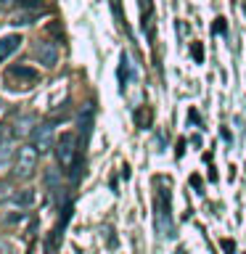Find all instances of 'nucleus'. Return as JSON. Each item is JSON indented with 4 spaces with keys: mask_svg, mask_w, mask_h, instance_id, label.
I'll use <instances>...</instances> for the list:
<instances>
[{
    "mask_svg": "<svg viewBox=\"0 0 246 254\" xmlns=\"http://www.w3.org/2000/svg\"><path fill=\"white\" fill-rule=\"evenodd\" d=\"M3 82L11 90H29V87H35L40 82V71L27 66V64H13V66H8L3 71Z\"/></svg>",
    "mask_w": 246,
    "mask_h": 254,
    "instance_id": "obj_3",
    "label": "nucleus"
},
{
    "mask_svg": "<svg viewBox=\"0 0 246 254\" xmlns=\"http://www.w3.org/2000/svg\"><path fill=\"white\" fill-rule=\"evenodd\" d=\"M222 249H225L228 254H233V252H236V244L230 241V238H222Z\"/></svg>",
    "mask_w": 246,
    "mask_h": 254,
    "instance_id": "obj_19",
    "label": "nucleus"
},
{
    "mask_svg": "<svg viewBox=\"0 0 246 254\" xmlns=\"http://www.w3.org/2000/svg\"><path fill=\"white\" fill-rule=\"evenodd\" d=\"M212 32H214V35H225V32H228V24H225V19H214V24H212Z\"/></svg>",
    "mask_w": 246,
    "mask_h": 254,
    "instance_id": "obj_15",
    "label": "nucleus"
},
{
    "mask_svg": "<svg viewBox=\"0 0 246 254\" xmlns=\"http://www.w3.org/2000/svg\"><path fill=\"white\" fill-rule=\"evenodd\" d=\"M32 146L37 148V154H48L53 148V127L51 125H37L32 130Z\"/></svg>",
    "mask_w": 246,
    "mask_h": 254,
    "instance_id": "obj_5",
    "label": "nucleus"
},
{
    "mask_svg": "<svg viewBox=\"0 0 246 254\" xmlns=\"http://www.w3.org/2000/svg\"><path fill=\"white\" fill-rule=\"evenodd\" d=\"M190 186H193V188H198V190H201V178H198V175H190Z\"/></svg>",
    "mask_w": 246,
    "mask_h": 254,
    "instance_id": "obj_20",
    "label": "nucleus"
},
{
    "mask_svg": "<svg viewBox=\"0 0 246 254\" xmlns=\"http://www.w3.org/2000/svg\"><path fill=\"white\" fill-rule=\"evenodd\" d=\"M32 19H35V13H21L13 19V24H32Z\"/></svg>",
    "mask_w": 246,
    "mask_h": 254,
    "instance_id": "obj_18",
    "label": "nucleus"
},
{
    "mask_svg": "<svg viewBox=\"0 0 246 254\" xmlns=\"http://www.w3.org/2000/svg\"><path fill=\"white\" fill-rule=\"evenodd\" d=\"M151 8H154V3H151V0H140V16H143V27H148Z\"/></svg>",
    "mask_w": 246,
    "mask_h": 254,
    "instance_id": "obj_13",
    "label": "nucleus"
},
{
    "mask_svg": "<svg viewBox=\"0 0 246 254\" xmlns=\"http://www.w3.org/2000/svg\"><path fill=\"white\" fill-rule=\"evenodd\" d=\"M154 225L156 233L162 238H172L175 236V222H172V193L170 188H159L156 198H154Z\"/></svg>",
    "mask_w": 246,
    "mask_h": 254,
    "instance_id": "obj_1",
    "label": "nucleus"
},
{
    "mask_svg": "<svg viewBox=\"0 0 246 254\" xmlns=\"http://www.w3.org/2000/svg\"><path fill=\"white\" fill-rule=\"evenodd\" d=\"M11 125H0V148H5L8 146V138L13 135V130H8Z\"/></svg>",
    "mask_w": 246,
    "mask_h": 254,
    "instance_id": "obj_14",
    "label": "nucleus"
},
{
    "mask_svg": "<svg viewBox=\"0 0 246 254\" xmlns=\"http://www.w3.org/2000/svg\"><path fill=\"white\" fill-rule=\"evenodd\" d=\"M8 156H11V151H8V146H5V148H0V164L8 162Z\"/></svg>",
    "mask_w": 246,
    "mask_h": 254,
    "instance_id": "obj_21",
    "label": "nucleus"
},
{
    "mask_svg": "<svg viewBox=\"0 0 246 254\" xmlns=\"http://www.w3.org/2000/svg\"><path fill=\"white\" fill-rule=\"evenodd\" d=\"M37 159H40V154H37V148L32 146H21L19 151H16V159H13V175L19 180H27V178H32V172H35V167H37Z\"/></svg>",
    "mask_w": 246,
    "mask_h": 254,
    "instance_id": "obj_4",
    "label": "nucleus"
},
{
    "mask_svg": "<svg viewBox=\"0 0 246 254\" xmlns=\"http://www.w3.org/2000/svg\"><path fill=\"white\" fill-rule=\"evenodd\" d=\"M32 125H35V117H32V114H24V117H19V119L13 122V135H27Z\"/></svg>",
    "mask_w": 246,
    "mask_h": 254,
    "instance_id": "obj_11",
    "label": "nucleus"
},
{
    "mask_svg": "<svg viewBox=\"0 0 246 254\" xmlns=\"http://www.w3.org/2000/svg\"><path fill=\"white\" fill-rule=\"evenodd\" d=\"M21 5H32V8H37V5H40V0H21Z\"/></svg>",
    "mask_w": 246,
    "mask_h": 254,
    "instance_id": "obj_22",
    "label": "nucleus"
},
{
    "mask_svg": "<svg viewBox=\"0 0 246 254\" xmlns=\"http://www.w3.org/2000/svg\"><path fill=\"white\" fill-rule=\"evenodd\" d=\"M190 53H193V59L201 64L204 61V48H201V43H193V48H190Z\"/></svg>",
    "mask_w": 246,
    "mask_h": 254,
    "instance_id": "obj_16",
    "label": "nucleus"
},
{
    "mask_svg": "<svg viewBox=\"0 0 246 254\" xmlns=\"http://www.w3.org/2000/svg\"><path fill=\"white\" fill-rule=\"evenodd\" d=\"M35 59L43 64V66H56V64H59V48L53 43H48V40H43V43H37V48H35Z\"/></svg>",
    "mask_w": 246,
    "mask_h": 254,
    "instance_id": "obj_6",
    "label": "nucleus"
},
{
    "mask_svg": "<svg viewBox=\"0 0 246 254\" xmlns=\"http://www.w3.org/2000/svg\"><path fill=\"white\" fill-rule=\"evenodd\" d=\"M111 8L117 11V21L124 27V13H122V5H119V0H111Z\"/></svg>",
    "mask_w": 246,
    "mask_h": 254,
    "instance_id": "obj_17",
    "label": "nucleus"
},
{
    "mask_svg": "<svg viewBox=\"0 0 246 254\" xmlns=\"http://www.w3.org/2000/svg\"><path fill=\"white\" fill-rule=\"evenodd\" d=\"M13 201H16V204H21V206L35 204V190H19V193L13 196Z\"/></svg>",
    "mask_w": 246,
    "mask_h": 254,
    "instance_id": "obj_12",
    "label": "nucleus"
},
{
    "mask_svg": "<svg viewBox=\"0 0 246 254\" xmlns=\"http://www.w3.org/2000/svg\"><path fill=\"white\" fill-rule=\"evenodd\" d=\"M21 35H5V37H0V64H3L8 56H13L16 51L21 48Z\"/></svg>",
    "mask_w": 246,
    "mask_h": 254,
    "instance_id": "obj_8",
    "label": "nucleus"
},
{
    "mask_svg": "<svg viewBox=\"0 0 246 254\" xmlns=\"http://www.w3.org/2000/svg\"><path fill=\"white\" fill-rule=\"evenodd\" d=\"M0 254H11V246H8V244H0Z\"/></svg>",
    "mask_w": 246,
    "mask_h": 254,
    "instance_id": "obj_23",
    "label": "nucleus"
},
{
    "mask_svg": "<svg viewBox=\"0 0 246 254\" xmlns=\"http://www.w3.org/2000/svg\"><path fill=\"white\" fill-rule=\"evenodd\" d=\"M117 79H119V90H124L127 82H130V59H127V53H122V59H119Z\"/></svg>",
    "mask_w": 246,
    "mask_h": 254,
    "instance_id": "obj_10",
    "label": "nucleus"
},
{
    "mask_svg": "<svg viewBox=\"0 0 246 254\" xmlns=\"http://www.w3.org/2000/svg\"><path fill=\"white\" fill-rule=\"evenodd\" d=\"M79 151H82V146H79V138L71 130L61 132L59 140H56V159H59L61 170L63 172H71L77 167V159H79Z\"/></svg>",
    "mask_w": 246,
    "mask_h": 254,
    "instance_id": "obj_2",
    "label": "nucleus"
},
{
    "mask_svg": "<svg viewBox=\"0 0 246 254\" xmlns=\"http://www.w3.org/2000/svg\"><path fill=\"white\" fill-rule=\"evenodd\" d=\"M77 127H79V146H87V138H90V127H93V106H82L77 117Z\"/></svg>",
    "mask_w": 246,
    "mask_h": 254,
    "instance_id": "obj_7",
    "label": "nucleus"
},
{
    "mask_svg": "<svg viewBox=\"0 0 246 254\" xmlns=\"http://www.w3.org/2000/svg\"><path fill=\"white\" fill-rule=\"evenodd\" d=\"M151 125H154V109H151V106H138V109H135V127L148 130Z\"/></svg>",
    "mask_w": 246,
    "mask_h": 254,
    "instance_id": "obj_9",
    "label": "nucleus"
},
{
    "mask_svg": "<svg viewBox=\"0 0 246 254\" xmlns=\"http://www.w3.org/2000/svg\"><path fill=\"white\" fill-rule=\"evenodd\" d=\"M0 111H3V101H0Z\"/></svg>",
    "mask_w": 246,
    "mask_h": 254,
    "instance_id": "obj_24",
    "label": "nucleus"
}]
</instances>
